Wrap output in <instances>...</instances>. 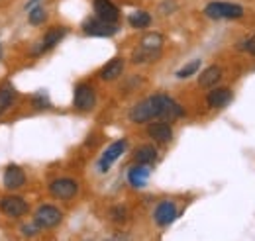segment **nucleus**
Wrapping results in <instances>:
<instances>
[{"label":"nucleus","mask_w":255,"mask_h":241,"mask_svg":"<svg viewBox=\"0 0 255 241\" xmlns=\"http://www.w3.org/2000/svg\"><path fill=\"white\" fill-rule=\"evenodd\" d=\"M45 20H47V14H45V10L41 6H35V8L30 10V24L37 26V24H43Z\"/></svg>","instance_id":"22"},{"label":"nucleus","mask_w":255,"mask_h":241,"mask_svg":"<svg viewBox=\"0 0 255 241\" xmlns=\"http://www.w3.org/2000/svg\"><path fill=\"white\" fill-rule=\"evenodd\" d=\"M112 220H114V222H118V224L126 222L128 220L126 208H124V206H116V208H112Z\"/></svg>","instance_id":"24"},{"label":"nucleus","mask_w":255,"mask_h":241,"mask_svg":"<svg viewBox=\"0 0 255 241\" xmlns=\"http://www.w3.org/2000/svg\"><path fill=\"white\" fill-rule=\"evenodd\" d=\"M122 71H124V61L112 59L110 63H106V65L102 67L100 79H102V81H114V79H118V77L122 75Z\"/></svg>","instance_id":"14"},{"label":"nucleus","mask_w":255,"mask_h":241,"mask_svg":"<svg viewBox=\"0 0 255 241\" xmlns=\"http://www.w3.org/2000/svg\"><path fill=\"white\" fill-rule=\"evenodd\" d=\"M95 12L98 18H102L106 22H116L120 16L118 8L110 0H95Z\"/></svg>","instance_id":"11"},{"label":"nucleus","mask_w":255,"mask_h":241,"mask_svg":"<svg viewBox=\"0 0 255 241\" xmlns=\"http://www.w3.org/2000/svg\"><path fill=\"white\" fill-rule=\"evenodd\" d=\"M79 186L73 179H57L49 184V192L55 196V198H61V200H69L77 194Z\"/></svg>","instance_id":"4"},{"label":"nucleus","mask_w":255,"mask_h":241,"mask_svg":"<svg viewBox=\"0 0 255 241\" xmlns=\"http://www.w3.org/2000/svg\"><path fill=\"white\" fill-rule=\"evenodd\" d=\"M246 49H248L252 55H255V35L252 37V39H248V43H246Z\"/></svg>","instance_id":"26"},{"label":"nucleus","mask_w":255,"mask_h":241,"mask_svg":"<svg viewBox=\"0 0 255 241\" xmlns=\"http://www.w3.org/2000/svg\"><path fill=\"white\" fill-rule=\"evenodd\" d=\"M37 230H39L37 224H33V226H24V234H26V236H33Z\"/></svg>","instance_id":"25"},{"label":"nucleus","mask_w":255,"mask_h":241,"mask_svg":"<svg viewBox=\"0 0 255 241\" xmlns=\"http://www.w3.org/2000/svg\"><path fill=\"white\" fill-rule=\"evenodd\" d=\"M0 210L4 212L6 216H10V218H20V216H24L28 212V204L20 196H8V198H4L0 202Z\"/></svg>","instance_id":"7"},{"label":"nucleus","mask_w":255,"mask_h":241,"mask_svg":"<svg viewBox=\"0 0 255 241\" xmlns=\"http://www.w3.org/2000/svg\"><path fill=\"white\" fill-rule=\"evenodd\" d=\"M128 143L124 141V139H120V141H116V143H112L108 149L104 151V155H102V159H100V163H98V167H100V171L102 173H106L108 169H110V165L126 151Z\"/></svg>","instance_id":"8"},{"label":"nucleus","mask_w":255,"mask_h":241,"mask_svg":"<svg viewBox=\"0 0 255 241\" xmlns=\"http://www.w3.org/2000/svg\"><path fill=\"white\" fill-rule=\"evenodd\" d=\"M14 96H16V94H14V91H12L10 87H2V89H0V114L12 104Z\"/></svg>","instance_id":"21"},{"label":"nucleus","mask_w":255,"mask_h":241,"mask_svg":"<svg viewBox=\"0 0 255 241\" xmlns=\"http://www.w3.org/2000/svg\"><path fill=\"white\" fill-rule=\"evenodd\" d=\"M83 30L89 35H100V37H108V35H114L118 31L116 22H106L102 18H91L83 24Z\"/></svg>","instance_id":"3"},{"label":"nucleus","mask_w":255,"mask_h":241,"mask_svg":"<svg viewBox=\"0 0 255 241\" xmlns=\"http://www.w3.org/2000/svg\"><path fill=\"white\" fill-rule=\"evenodd\" d=\"M220 79H222V71H220V67H208L204 73H200L198 85L208 89V87H214Z\"/></svg>","instance_id":"16"},{"label":"nucleus","mask_w":255,"mask_h":241,"mask_svg":"<svg viewBox=\"0 0 255 241\" xmlns=\"http://www.w3.org/2000/svg\"><path fill=\"white\" fill-rule=\"evenodd\" d=\"M230 100H232V92L228 91V89H214L206 96V102L212 108H222L226 104H230Z\"/></svg>","instance_id":"15"},{"label":"nucleus","mask_w":255,"mask_h":241,"mask_svg":"<svg viewBox=\"0 0 255 241\" xmlns=\"http://www.w3.org/2000/svg\"><path fill=\"white\" fill-rule=\"evenodd\" d=\"M65 30H49L45 33V37H43V41H41V45L35 49L37 53H41V51H45V49H51L53 45H57L61 39L65 37Z\"/></svg>","instance_id":"18"},{"label":"nucleus","mask_w":255,"mask_h":241,"mask_svg":"<svg viewBox=\"0 0 255 241\" xmlns=\"http://www.w3.org/2000/svg\"><path fill=\"white\" fill-rule=\"evenodd\" d=\"M167 100H169L167 94H155V96H149L147 100H141L129 110V120L135 123H145L147 120L161 118Z\"/></svg>","instance_id":"1"},{"label":"nucleus","mask_w":255,"mask_h":241,"mask_svg":"<svg viewBox=\"0 0 255 241\" xmlns=\"http://www.w3.org/2000/svg\"><path fill=\"white\" fill-rule=\"evenodd\" d=\"M147 179H149V169H147V165L133 167V169H129V173H128V181H129L131 186H135V188L145 186V184H147Z\"/></svg>","instance_id":"13"},{"label":"nucleus","mask_w":255,"mask_h":241,"mask_svg":"<svg viewBox=\"0 0 255 241\" xmlns=\"http://www.w3.org/2000/svg\"><path fill=\"white\" fill-rule=\"evenodd\" d=\"M128 22H129V26H133V28H147L149 24H151V16L147 14V12H143V10H137V12H133L129 18H128Z\"/></svg>","instance_id":"19"},{"label":"nucleus","mask_w":255,"mask_h":241,"mask_svg":"<svg viewBox=\"0 0 255 241\" xmlns=\"http://www.w3.org/2000/svg\"><path fill=\"white\" fill-rule=\"evenodd\" d=\"M24 182H26V175H24V171H22L20 167L10 165V167L6 169V173H4V186H6L8 190L20 188V186H24Z\"/></svg>","instance_id":"10"},{"label":"nucleus","mask_w":255,"mask_h":241,"mask_svg":"<svg viewBox=\"0 0 255 241\" xmlns=\"http://www.w3.org/2000/svg\"><path fill=\"white\" fill-rule=\"evenodd\" d=\"M95 102L96 96L91 85H79L77 87V91H75V108L77 110L87 112V110H91L95 106Z\"/></svg>","instance_id":"6"},{"label":"nucleus","mask_w":255,"mask_h":241,"mask_svg":"<svg viewBox=\"0 0 255 241\" xmlns=\"http://www.w3.org/2000/svg\"><path fill=\"white\" fill-rule=\"evenodd\" d=\"M204 14L212 20H222V18H242L244 16V6L236 2H210L204 8Z\"/></svg>","instance_id":"2"},{"label":"nucleus","mask_w":255,"mask_h":241,"mask_svg":"<svg viewBox=\"0 0 255 241\" xmlns=\"http://www.w3.org/2000/svg\"><path fill=\"white\" fill-rule=\"evenodd\" d=\"M155 159H157V151H155L153 145H143V147H139V149L135 151V155H133V161L137 165H151Z\"/></svg>","instance_id":"17"},{"label":"nucleus","mask_w":255,"mask_h":241,"mask_svg":"<svg viewBox=\"0 0 255 241\" xmlns=\"http://www.w3.org/2000/svg\"><path fill=\"white\" fill-rule=\"evenodd\" d=\"M147 135H149L151 139L159 141V143H165V141H169V139L173 137V129H171V125L165 123V121H155V123H149V125H147Z\"/></svg>","instance_id":"12"},{"label":"nucleus","mask_w":255,"mask_h":241,"mask_svg":"<svg viewBox=\"0 0 255 241\" xmlns=\"http://www.w3.org/2000/svg\"><path fill=\"white\" fill-rule=\"evenodd\" d=\"M177 216H179V212H177V206L173 202H161L153 212V218L159 226H169L171 222H175Z\"/></svg>","instance_id":"9"},{"label":"nucleus","mask_w":255,"mask_h":241,"mask_svg":"<svg viewBox=\"0 0 255 241\" xmlns=\"http://www.w3.org/2000/svg\"><path fill=\"white\" fill-rule=\"evenodd\" d=\"M161 45H163V35H161V33H147V35L141 39V47L151 49V51H159Z\"/></svg>","instance_id":"20"},{"label":"nucleus","mask_w":255,"mask_h":241,"mask_svg":"<svg viewBox=\"0 0 255 241\" xmlns=\"http://www.w3.org/2000/svg\"><path fill=\"white\" fill-rule=\"evenodd\" d=\"M198 69H200V59H194V61H191L189 65H185V67L177 73V77H179V79H187V77L194 75Z\"/></svg>","instance_id":"23"},{"label":"nucleus","mask_w":255,"mask_h":241,"mask_svg":"<svg viewBox=\"0 0 255 241\" xmlns=\"http://www.w3.org/2000/svg\"><path fill=\"white\" fill-rule=\"evenodd\" d=\"M59 222H61V212L57 210L55 206L45 204V206L37 208V212H35V224L39 228H53Z\"/></svg>","instance_id":"5"}]
</instances>
